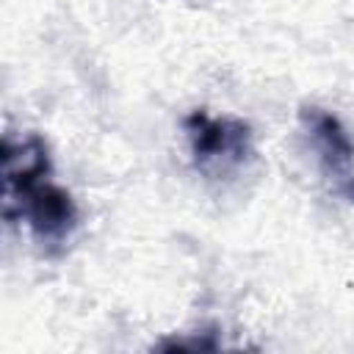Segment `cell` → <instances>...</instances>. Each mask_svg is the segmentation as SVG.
<instances>
[{"label": "cell", "instance_id": "1", "mask_svg": "<svg viewBox=\"0 0 354 354\" xmlns=\"http://www.w3.org/2000/svg\"><path fill=\"white\" fill-rule=\"evenodd\" d=\"M3 216L25 221L41 252H61L77 230L72 194L53 180V158L39 133L3 136Z\"/></svg>", "mask_w": 354, "mask_h": 354}, {"label": "cell", "instance_id": "2", "mask_svg": "<svg viewBox=\"0 0 354 354\" xmlns=\"http://www.w3.org/2000/svg\"><path fill=\"white\" fill-rule=\"evenodd\" d=\"M194 166L207 177H227L243 169L254 155V136L243 119L191 111L183 119Z\"/></svg>", "mask_w": 354, "mask_h": 354}, {"label": "cell", "instance_id": "3", "mask_svg": "<svg viewBox=\"0 0 354 354\" xmlns=\"http://www.w3.org/2000/svg\"><path fill=\"white\" fill-rule=\"evenodd\" d=\"M301 130L315 149L318 169L335 196L354 205V141L346 124L324 108H301Z\"/></svg>", "mask_w": 354, "mask_h": 354}]
</instances>
